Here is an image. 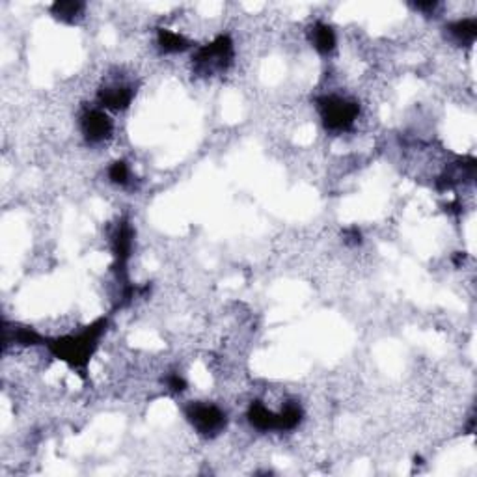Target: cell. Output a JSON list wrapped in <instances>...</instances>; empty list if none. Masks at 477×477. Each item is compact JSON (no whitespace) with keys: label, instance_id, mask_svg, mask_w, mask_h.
Wrapping results in <instances>:
<instances>
[{"label":"cell","instance_id":"obj_12","mask_svg":"<svg viewBox=\"0 0 477 477\" xmlns=\"http://www.w3.org/2000/svg\"><path fill=\"white\" fill-rule=\"evenodd\" d=\"M84 10V4L81 2H57L52 6V13L66 23H73Z\"/></svg>","mask_w":477,"mask_h":477},{"label":"cell","instance_id":"obj_3","mask_svg":"<svg viewBox=\"0 0 477 477\" xmlns=\"http://www.w3.org/2000/svg\"><path fill=\"white\" fill-rule=\"evenodd\" d=\"M187 420L204 436L218 435L226 427V414L211 403H192L187 408Z\"/></svg>","mask_w":477,"mask_h":477},{"label":"cell","instance_id":"obj_5","mask_svg":"<svg viewBox=\"0 0 477 477\" xmlns=\"http://www.w3.org/2000/svg\"><path fill=\"white\" fill-rule=\"evenodd\" d=\"M81 131L90 142H103L112 133V122L101 110H86L81 116Z\"/></svg>","mask_w":477,"mask_h":477},{"label":"cell","instance_id":"obj_4","mask_svg":"<svg viewBox=\"0 0 477 477\" xmlns=\"http://www.w3.org/2000/svg\"><path fill=\"white\" fill-rule=\"evenodd\" d=\"M233 58V43L228 36H218L215 42L207 43L196 52V64L206 69V71H220V69H226L228 64L231 62Z\"/></svg>","mask_w":477,"mask_h":477},{"label":"cell","instance_id":"obj_14","mask_svg":"<svg viewBox=\"0 0 477 477\" xmlns=\"http://www.w3.org/2000/svg\"><path fill=\"white\" fill-rule=\"evenodd\" d=\"M166 384H168V388L172 391H183L187 388L185 379L179 377V375H170L168 379H166Z\"/></svg>","mask_w":477,"mask_h":477},{"label":"cell","instance_id":"obj_11","mask_svg":"<svg viewBox=\"0 0 477 477\" xmlns=\"http://www.w3.org/2000/svg\"><path fill=\"white\" fill-rule=\"evenodd\" d=\"M159 45L165 52H183L185 49H189L190 43L177 32L159 30Z\"/></svg>","mask_w":477,"mask_h":477},{"label":"cell","instance_id":"obj_13","mask_svg":"<svg viewBox=\"0 0 477 477\" xmlns=\"http://www.w3.org/2000/svg\"><path fill=\"white\" fill-rule=\"evenodd\" d=\"M108 177H110L112 183H116V185H119V187L129 185V181H131V172H129V166L125 165V163H122V160H116V163L110 165V168H108Z\"/></svg>","mask_w":477,"mask_h":477},{"label":"cell","instance_id":"obj_8","mask_svg":"<svg viewBox=\"0 0 477 477\" xmlns=\"http://www.w3.org/2000/svg\"><path fill=\"white\" fill-rule=\"evenodd\" d=\"M310 40L321 54H330L336 47V34H334L332 26L324 25V23H317L313 26L310 32Z\"/></svg>","mask_w":477,"mask_h":477},{"label":"cell","instance_id":"obj_6","mask_svg":"<svg viewBox=\"0 0 477 477\" xmlns=\"http://www.w3.org/2000/svg\"><path fill=\"white\" fill-rule=\"evenodd\" d=\"M248 421L257 431H278V412L269 411L263 403H252L248 408Z\"/></svg>","mask_w":477,"mask_h":477},{"label":"cell","instance_id":"obj_7","mask_svg":"<svg viewBox=\"0 0 477 477\" xmlns=\"http://www.w3.org/2000/svg\"><path fill=\"white\" fill-rule=\"evenodd\" d=\"M101 105L112 110H124L133 101V90L127 86H110L101 90L99 93Z\"/></svg>","mask_w":477,"mask_h":477},{"label":"cell","instance_id":"obj_2","mask_svg":"<svg viewBox=\"0 0 477 477\" xmlns=\"http://www.w3.org/2000/svg\"><path fill=\"white\" fill-rule=\"evenodd\" d=\"M317 108L324 127L334 133H341L353 127L360 112L358 105L354 101L339 95H324L317 101Z\"/></svg>","mask_w":477,"mask_h":477},{"label":"cell","instance_id":"obj_10","mask_svg":"<svg viewBox=\"0 0 477 477\" xmlns=\"http://www.w3.org/2000/svg\"><path fill=\"white\" fill-rule=\"evenodd\" d=\"M449 32L459 43H473L477 37V21L476 19H461V21L449 25Z\"/></svg>","mask_w":477,"mask_h":477},{"label":"cell","instance_id":"obj_1","mask_svg":"<svg viewBox=\"0 0 477 477\" xmlns=\"http://www.w3.org/2000/svg\"><path fill=\"white\" fill-rule=\"evenodd\" d=\"M105 330H107V319H98L95 323L90 324L84 332L77 334V336H66V338L51 341L49 351L58 360H64L75 370L84 371L92 354L95 353L99 338L103 336Z\"/></svg>","mask_w":477,"mask_h":477},{"label":"cell","instance_id":"obj_15","mask_svg":"<svg viewBox=\"0 0 477 477\" xmlns=\"http://www.w3.org/2000/svg\"><path fill=\"white\" fill-rule=\"evenodd\" d=\"M345 237H347L345 241L349 242V245H360V241H362V239H360L362 235H360L358 228H351V230L345 231Z\"/></svg>","mask_w":477,"mask_h":477},{"label":"cell","instance_id":"obj_9","mask_svg":"<svg viewBox=\"0 0 477 477\" xmlns=\"http://www.w3.org/2000/svg\"><path fill=\"white\" fill-rule=\"evenodd\" d=\"M112 248L114 256L118 257L119 265H125V261L131 256V248H133V230H131L129 224H122L118 228L116 235H114Z\"/></svg>","mask_w":477,"mask_h":477}]
</instances>
